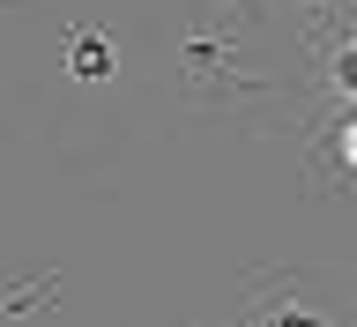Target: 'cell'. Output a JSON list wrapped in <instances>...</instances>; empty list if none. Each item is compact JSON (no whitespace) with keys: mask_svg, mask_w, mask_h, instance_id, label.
Segmentation results:
<instances>
[{"mask_svg":"<svg viewBox=\"0 0 357 327\" xmlns=\"http://www.w3.org/2000/svg\"><path fill=\"white\" fill-rule=\"evenodd\" d=\"M328 82H335V89H342V97L357 105V45H342V52L328 60Z\"/></svg>","mask_w":357,"mask_h":327,"instance_id":"obj_1","label":"cell"},{"mask_svg":"<svg viewBox=\"0 0 357 327\" xmlns=\"http://www.w3.org/2000/svg\"><path fill=\"white\" fill-rule=\"evenodd\" d=\"M350 156H357V119H350Z\"/></svg>","mask_w":357,"mask_h":327,"instance_id":"obj_3","label":"cell"},{"mask_svg":"<svg viewBox=\"0 0 357 327\" xmlns=\"http://www.w3.org/2000/svg\"><path fill=\"white\" fill-rule=\"evenodd\" d=\"M75 67H82V75H105V45L82 38V45H75Z\"/></svg>","mask_w":357,"mask_h":327,"instance_id":"obj_2","label":"cell"}]
</instances>
